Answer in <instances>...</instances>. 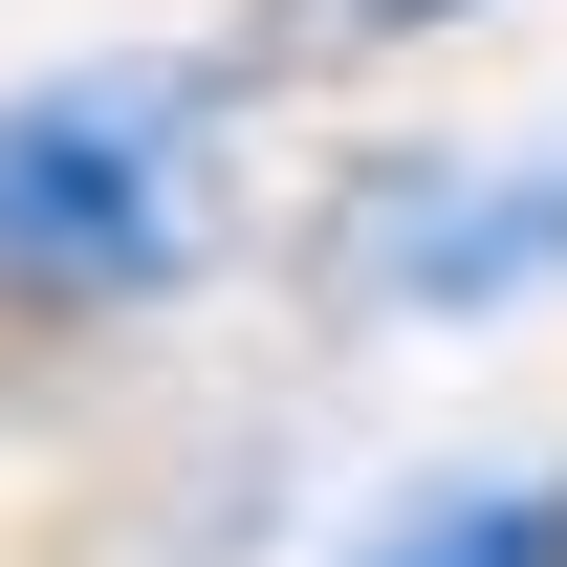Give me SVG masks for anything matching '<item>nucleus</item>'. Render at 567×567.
Masks as SVG:
<instances>
[{
	"mask_svg": "<svg viewBox=\"0 0 567 567\" xmlns=\"http://www.w3.org/2000/svg\"><path fill=\"white\" fill-rule=\"evenodd\" d=\"M306 284L371 328H502L567 284V132L502 153H350V197L306 218Z\"/></svg>",
	"mask_w": 567,
	"mask_h": 567,
	"instance_id": "f03ea898",
	"label": "nucleus"
},
{
	"mask_svg": "<svg viewBox=\"0 0 567 567\" xmlns=\"http://www.w3.org/2000/svg\"><path fill=\"white\" fill-rule=\"evenodd\" d=\"M350 567H567V458H524V481H415Z\"/></svg>",
	"mask_w": 567,
	"mask_h": 567,
	"instance_id": "7ed1b4c3",
	"label": "nucleus"
},
{
	"mask_svg": "<svg viewBox=\"0 0 567 567\" xmlns=\"http://www.w3.org/2000/svg\"><path fill=\"white\" fill-rule=\"evenodd\" d=\"M436 22H481V0H240L218 66H393V44H436Z\"/></svg>",
	"mask_w": 567,
	"mask_h": 567,
	"instance_id": "20e7f679",
	"label": "nucleus"
},
{
	"mask_svg": "<svg viewBox=\"0 0 567 567\" xmlns=\"http://www.w3.org/2000/svg\"><path fill=\"white\" fill-rule=\"evenodd\" d=\"M240 66L197 44H110V66L0 87V328H110V306H175L218 262V197H240Z\"/></svg>",
	"mask_w": 567,
	"mask_h": 567,
	"instance_id": "f257e3e1",
	"label": "nucleus"
}]
</instances>
